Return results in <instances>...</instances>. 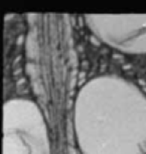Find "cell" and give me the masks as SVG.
Returning a JSON list of instances; mask_svg holds the SVG:
<instances>
[{
  "label": "cell",
  "instance_id": "6da1fadb",
  "mask_svg": "<svg viewBox=\"0 0 146 154\" xmlns=\"http://www.w3.org/2000/svg\"><path fill=\"white\" fill-rule=\"evenodd\" d=\"M82 154H146V95L116 75L89 80L74 104Z\"/></svg>",
  "mask_w": 146,
  "mask_h": 154
},
{
  "label": "cell",
  "instance_id": "7a4b0ae2",
  "mask_svg": "<svg viewBox=\"0 0 146 154\" xmlns=\"http://www.w3.org/2000/svg\"><path fill=\"white\" fill-rule=\"evenodd\" d=\"M3 154H51L47 124L33 101L14 98L5 104Z\"/></svg>",
  "mask_w": 146,
  "mask_h": 154
},
{
  "label": "cell",
  "instance_id": "3957f363",
  "mask_svg": "<svg viewBox=\"0 0 146 154\" xmlns=\"http://www.w3.org/2000/svg\"><path fill=\"white\" fill-rule=\"evenodd\" d=\"M89 29L115 50L146 53V15H86Z\"/></svg>",
  "mask_w": 146,
  "mask_h": 154
}]
</instances>
